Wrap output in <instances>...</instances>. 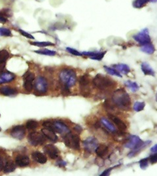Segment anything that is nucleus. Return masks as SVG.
Listing matches in <instances>:
<instances>
[{
    "mask_svg": "<svg viewBox=\"0 0 157 176\" xmlns=\"http://www.w3.org/2000/svg\"><path fill=\"white\" fill-rule=\"evenodd\" d=\"M151 143V141H147L143 142L138 135H132L129 137L128 141L124 144V147L132 149V151L128 155V157L131 158L136 155L138 152H139L143 148L149 145Z\"/></svg>",
    "mask_w": 157,
    "mask_h": 176,
    "instance_id": "obj_1",
    "label": "nucleus"
},
{
    "mask_svg": "<svg viewBox=\"0 0 157 176\" xmlns=\"http://www.w3.org/2000/svg\"><path fill=\"white\" fill-rule=\"evenodd\" d=\"M112 101L120 109H127L131 105V99L129 94L124 89L116 90L112 96Z\"/></svg>",
    "mask_w": 157,
    "mask_h": 176,
    "instance_id": "obj_2",
    "label": "nucleus"
},
{
    "mask_svg": "<svg viewBox=\"0 0 157 176\" xmlns=\"http://www.w3.org/2000/svg\"><path fill=\"white\" fill-rule=\"evenodd\" d=\"M61 82L64 85V87L69 89L74 86L77 81V75L75 71L72 69H63L59 74Z\"/></svg>",
    "mask_w": 157,
    "mask_h": 176,
    "instance_id": "obj_3",
    "label": "nucleus"
},
{
    "mask_svg": "<svg viewBox=\"0 0 157 176\" xmlns=\"http://www.w3.org/2000/svg\"><path fill=\"white\" fill-rule=\"evenodd\" d=\"M93 85L100 90H106L115 86L116 83L109 77L101 74H97L93 79Z\"/></svg>",
    "mask_w": 157,
    "mask_h": 176,
    "instance_id": "obj_4",
    "label": "nucleus"
},
{
    "mask_svg": "<svg viewBox=\"0 0 157 176\" xmlns=\"http://www.w3.org/2000/svg\"><path fill=\"white\" fill-rule=\"evenodd\" d=\"M64 141L65 145L72 149H80V138L76 134H73L71 132L66 134L64 136Z\"/></svg>",
    "mask_w": 157,
    "mask_h": 176,
    "instance_id": "obj_5",
    "label": "nucleus"
},
{
    "mask_svg": "<svg viewBox=\"0 0 157 176\" xmlns=\"http://www.w3.org/2000/svg\"><path fill=\"white\" fill-rule=\"evenodd\" d=\"M133 38L136 41L141 45H144L151 42V39L149 33V30L147 28H144L140 31L138 34L133 36Z\"/></svg>",
    "mask_w": 157,
    "mask_h": 176,
    "instance_id": "obj_6",
    "label": "nucleus"
},
{
    "mask_svg": "<svg viewBox=\"0 0 157 176\" xmlns=\"http://www.w3.org/2000/svg\"><path fill=\"white\" fill-rule=\"evenodd\" d=\"M28 141L33 146H37L42 145L43 143L45 142V135L39 132H33L29 134L28 135Z\"/></svg>",
    "mask_w": 157,
    "mask_h": 176,
    "instance_id": "obj_7",
    "label": "nucleus"
},
{
    "mask_svg": "<svg viewBox=\"0 0 157 176\" xmlns=\"http://www.w3.org/2000/svg\"><path fill=\"white\" fill-rule=\"evenodd\" d=\"M24 88L28 92H31L34 87V81H35V75L31 71H27L23 75Z\"/></svg>",
    "mask_w": 157,
    "mask_h": 176,
    "instance_id": "obj_8",
    "label": "nucleus"
},
{
    "mask_svg": "<svg viewBox=\"0 0 157 176\" xmlns=\"http://www.w3.org/2000/svg\"><path fill=\"white\" fill-rule=\"evenodd\" d=\"M83 146L86 151L89 153H94L98 146V141L96 138L90 136L83 141Z\"/></svg>",
    "mask_w": 157,
    "mask_h": 176,
    "instance_id": "obj_9",
    "label": "nucleus"
},
{
    "mask_svg": "<svg viewBox=\"0 0 157 176\" xmlns=\"http://www.w3.org/2000/svg\"><path fill=\"white\" fill-rule=\"evenodd\" d=\"M35 90L39 93H46L48 90V83L43 77H37L34 83Z\"/></svg>",
    "mask_w": 157,
    "mask_h": 176,
    "instance_id": "obj_10",
    "label": "nucleus"
},
{
    "mask_svg": "<svg viewBox=\"0 0 157 176\" xmlns=\"http://www.w3.org/2000/svg\"><path fill=\"white\" fill-rule=\"evenodd\" d=\"M10 134L13 138L19 140H22L25 137L26 128L23 125L14 126L11 129Z\"/></svg>",
    "mask_w": 157,
    "mask_h": 176,
    "instance_id": "obj_11",
    "label": "nucleus"
},
{
    "mask_svg": "<svg viewBox=\"0 0 157 176\" xmlns=\"http://www.w3.org/2000/svg\"><path fill=\"white\" fill-rule=\"evenodd\" d=\"M90 75L87 74L83 75L79 78V85L81 88V91L83 96H85L87 93H89V86L90 85Z\"/></svg>",
    "mask_w": 157,
    "mask_h": 176,
    "instance_id": "obj_12",
    "label": "nucleus"
},
{
    "mask_svg": "<svg viewBox=\"0 0 157 176\" xmlns=\"http://www.w3.org/2000/svg\"><path fill=\"white\" fill-rule=\"evenodd\" d=\"M43 151L51 159H56L58 157L59 150L52 144H47L43 147Z\"/></svg>",
    "mask_w": 157,
    "mask_h": 176,
    "instance_id": "obj_13",
    "label": "nucleus"
},
{
    "mask_svg": "<svg viewBox=\"0 0 157 176\" xmlns=\"http://www.w3.org/2000/svg\"><path fill=\"white\" fill-rule=\"evenodd\" d=\"M83 55L89 57L92 60H101L106 54V51H84L81 52Z\"/></svg>",
    "mask_w": 157,
    "mask_h": 176,
    "instance_id": "obj_14",
    "label": "nucleus"
},
{
    "mask_svg": "<svg viewBox=\"0 0 157 176\" xmlns=\"http://www.w3.org/2000/svg\"><path fill=\"white\" fill-rule=\"evenodd\" d=\"M54 126V129L55 132L59 133L60 134L65 135L66 134L69 132V128L67 126V125L60 121H56L53 122Z\"/></svg>",
    "mask_w": 157,
    "mask_h": 176,
    "instance_id": "obj_15",
    "label": "nucleus"
},
{
    "mask_svg": "<svg viewBox=\"0 0 157 176\" xmlns=\"http://www.w3.org/2000/svg\"><path fill=\"white\" fill-rule=\"evenodd\" d=\"M109 117L121 131H124L127 129V125H126V124L119 117L110 114L109 115Z\"/></svg>",
    "mask_w": 157,
    "mask_h": 176,
    "instance_id": "obj_16",
    "label": "nucleus"
},
{
    "mask_svg": "<svg viewBox=\"0 0 157 176\" xmlns=\"http://www.w3.org/2000/svg\"><path fill=\"white\" fill-rule=\"evenodd\" d=\"M15 77V75L13 73H11V72H3V73L0 74V85L6 83H10L14 80Z\"/></svg>",
    "mask_w": 157,
    "mask_h": 176,
    "instance_id": "obj_17",
    "label": "nucleus"
},
{
    "mask_svg": "<svg viewBox=\"0 0 157 176\" xmlns=\"http://www.w3.org/2000/svg\"><path fill=\"white\" fill-rule=\"evenodd\" d=\"M30 158L26 155H18L15 158V164L20 167H26L30 164Z\"/></svg>",
    "mask_w": 157,
    "mask_h": 176,
    "instance_id": "obj_18",
    "label": "nucleus"
},
{
    "mask_svg": "<svg viewBox=\"0 0 157 176\" xmlns=\"http://www.w3.org/2000/svg\"><path fill=\"white\" fill-rule=\"evenodd\" d=\"M17 89L9 86H3L0 88V94L6 96H12L17 94Z\"/></svg>",
    "mask_w": 157,
    "mask_h": 176,
    "instance_id": "obj_19",
    "label": "nucleus"
},
{
    "mask_svg": "<svg viewBox=\"0 0 157 176\" xmlns=\"http://www.w3.org/2000/svg\"><path fill=\"white\" fill-rule=\"evenodd\" d=\"M31 157L36 162L39 164H45L47 161L46 156L39 151H34L31 153Z\"/></svg>",
    "mask_w": 157,
    "mask_h": 176,
    "instance_id": "obj_20",
    "label": "nucleus"
},
{
    "mask_svg": "<svg viewBox=\"0 0 157 176\" xmlns=\"http://www.w3.org/2000/svg\"><path fill=\"white\" fill-rule=\"evenodd\" d=\"M41 132L46 138H48L49 140L52 141V142H57L58 141V137L57 134H55V132H53L52 130L46 129L44 128V129H41Z\"/></svg>",
    "mask_w": 157,
    "mask_h": 176,
    "instance_id": "obj_21",
    "label": "nucleus"
},
{
    "mask_svg": "<svg viewBox=\"0 0 157 176\" xmlns=\"http://www.w3.org/2000/svg\"><path fill=\"white\" fill-rule=\"evenodd\" d=\"M114 69H115L119 74H122L124 75H127L130 71V67L125 64V63H119V64H115L113 66Z\"/></svg>",
    "mask_w": 157,
    "mask_h": 176,
    "instance_id": "obj_22",
    "label": "nucleus"
},
{
    "mask_svg": "<svg viewBox=\"0 0 157 176\" xmlns=\"http://www.w3.org/2000/svg\"><path fill=\"white\" fill-rule=\"evenodd\" d=\"M108 147L106 145H104V144H101V145L98 146L95 150L96 153L100 158L104 157L108 153Z\"/></svg>",
    "mask_w": 157,
    "mask_h": 176,
    "instance_id": "obj_23",
    "label": "nucleus"
},
{
    "mask_svg": "<svg viewBox=\"0 0 157 176\" xmlns=\"http://www.w3.org/2000/svg\"><path fill=\"white\" fill-rule=\"evenodd\" d=\"M141 70H142L143 73L145 75H151V76L154 75V71L148 63L143 62L141 63Z\"/></svg>",
    "mask_w": 157,
    "mask_h": 176,
    "instance_id": "obj_24",
    "label": "nucleus"
},
{
    "mask_svg": "<svg viewBox=\"0 0 157 176\" xmlns=\"http://www.w3.org/2000/svg\"><path fill=\"white\" fill-rule=\"evenodd\" d=\"M100 121H101V123L103 124L104 126V127L106 128L109 131H110L111 132H116V129H115V126L111 122H110L108 119L103 117L101 118Z\"/></svg>",
    "mask_w": 157,
    "mask_h": 176,
    "instance_id": "obj_25",
    "label": "nucleus"
},
{
    "mask_svg": "<svg viewBox=\"0 0 157 176\" xmlns=\"http://www.w3.org/2000/svg\"><path fill=\"white\" fill-rule=\"evenodd\" d=\"M16 164L12 161H8L5 164H4L3 172L4 173H11L15 170Z\"/></svg>",
    "mask_w": 157,
    "mask_h": 176,
    "instance_id": "obj_26",
    "label": "nucleus"
},
{
    "mask_svg": "<svg viewBox=\"0 0 157 176\" xmlns=\"http://www.w3.org/2000/svg\"><path fill=\"white\" fill-rule=\"evenodd\" d=\"M154 47L151 43H148L144 45H142V47H141V51L146 53L148 54H152L154 52Z\"/></svg>",
    "mask_w": 157,
    "mask_h": 176,
    "instance_id": "obj_27",
    "label": "nucleus"
},
{
    "mask_svg": "<svg viewBox=\"0 0 157 176\" xmlns=\"http://www.w3.org/2000/svg\"><path fill=\"white\" fill-rule=\"evenodd\" d=\"M124 83H125V85L127 86L129 89H130L132 91V92H137L139 89V85L136 82H133V81H126Z\"/></svg>",
    "mask_w": 157,
    "mask_h": 176,
    "instance_id": "obj_28",
    "label": "nucleus"
},
{
    "mask_svg": "<svg viewBox=\"0 0 157 176\" xmlns=\"http://www.w3.org/2000/svg\"><path fill=\"white\" fill-rule=\"evenodd\" d=\"M39 126V123L37 121H34V120H29L26 123V127L28 130H35Z\"/></svg>",
    "mask_w": 157,
    "mask_h": 176,
    "instance_id": "obj_29",
    "label": "nucleus"
},
{
    "mask_svg": "<svg viewBox=\"0 0 157 176\" xmlns=\"http://www.w3.org/2000/svg\"><path fill=\"white\" fill-rule=\"evenodd\" d=\"M149 2H150V0H134L133 2V6L136 9H140Z\"/></svg>",
    "mask_w": 157,
    "mask_h": 176,
    "instance_id": "obj_30",
    "label": "nucleus"
},
{
    "mask_svg": "<svg viewBox=\"0 0 157 176\" xmlns=\"http://www.w3.org/2000/svg\"><path fill=\"white\" fill-rule=\"evenodd\" d=\"M34 52L37 53V54H43V55H46V56H51V57H52V56H54L55 54H57L56 51L49 50V49H46L35 51Z\"/></svg>",
    "mask_w": 157,
    "mask_h": 176,
    "instance_id": "obj_31",
    "label": "nucleus"
},
{
    "mask_svg": "<svg viewBox=\"0 0 157 176\" xmlns=\"http://www.w3.org/2000/svg\"><path fill=\"white\" fill-rule=\"evenodd\" d=\"M145 106V103L143 102H136L133 104V109L136 112L143 111Z\"/></svg>",
    "mask_w": 157,
    "mask_h": 176,
    "instance_id": "obj_32",
    "label": "nucleus"
},
{
    "mask_svg": "<svg viewBox=\"0 0 157 176\" xmlns=\"http://www.w3.org/2000/svg\"><path fill=\"white\" fill-rule=\"evenodd\" d=\"M104 68L105 70L107 71V74L119 77H122V75L121 74H119L115 69H114L113 68L108 67V66H106Z\"/></svg>",
    "mask_w": 157,
    "mask_h": 176,
    "instance_id": "obj_33",
    "label": "nucleus"
},
{
    "mask_svg": "<svg viewBox=\"0 0 157 176\" xmlns=\"http://www.w3.org/2000/svg\"><path fill=\"white\" fill-rule=\"evenodd\" d=\"M31 45L37 46L39 47H48V46H53L54 44L49 42V41H35L33 43H30Z\"/></svg>",
    "mask_w": 157,
    "mask_h": 176,
    "instance_id": "obj_34",
    "label": "nucleus"
},
{
    "mask_svg": "<svg viewBox=\"0 0 157 176\" xmlns=\"http://www.w3.org/2000/svg\"><path fill=\"white\" fill-rule=\"evenodd\" d=\"M9 58V54L6 50L0 51V62H5Z\"/></svg>",
    "mask_w": 157,
    "mask_h": 176,
    "instance_id": "obj_35",
    "label": "nucleus"
},
{
    "mask_svg": "<svg viewBox=\"0 0 157 176\" xmlns=\"http://www.w3.org/2000/svg\"><path fill=\"white\" fill-rule=\"evenodd\" d=\"M12 36L11 31L9 29L5 28H0V36L10 37Z\"/></svg>",
    "mask_w": 157,
    "mask_h": 176,
    "instance_id": "obj_36",
    "label": "nucleus"
},
{
    "mask_svg": "<svg viewBox=\"0 0 157 176\" xmlns=\"http://www.w3.org/2000/svg\"><path fill=\"white\" fill-rule=\"evenodd\" d=\"M42 125L43 126V127L45 128V129L51 130H52L53 132H55L54 126V123H52L51 121H46L43 122Z\"/></svg>",
    "mask_w": 157,
    "mask_h": 176,
    "instance_id": "obj_37",
    "label": "nucleus"
},
{
    "mask_svg": "<svg viewBox=\"0 0 157 176\" xmlns=\"http://www.w3.org/2000/svg\"><path fill=\"white\" fill-rule=\"evenodd\" d=\"M139 166L141 169H143V170L146 169L149 166V158H145L141 159L139 161Z\"/></svg>",
    "mask_w": 157,
    "mask_h": 176,
    "instance_id": "obj_38",
    "label": "nucleus"
},
{
    "mask_svg": "<svg viewBox=\"0 0 157 176\" xmlns=\"http://www.w3.org/2000/svg\"><path fill=\"white\" fill-rule=\"evenodd\" d=\"M11 11L10 9H3L1 11H0V16L4 17V18H7V17H11Z\"/></svg>",
    "mask_w": 157,
    "mask_h": 176,
    "instance_id": "obj_39",
    "label": "nucleus"
},
{
    "mask_svg": "<svg viewBox=\"0 0 157 176\" xmlns=\"http://www.w3.org/2000/svg\"><path fill=\"white\" fill-rule=\"evenodd\" d=\"M66 51L70 53V54H72L73 55H75V56H78V57H79V56H82V53L80 52H78V51L73 49V48H71V47H67L66 48Z\"/></svg>",
    "mask_w": 157,
    "mask_h": 176,
    "instance_id": "obj_40",
    "label": "nucleus"
},
{
    "mask_svg": "<svg viewBox=\"0 0 157 176\" xmlns=\"http://www.w3.org/2000/svg\"><path fill=\"white\" fill-rule=\"evenodd\" d=\"M19 31H20V33L22 36H24L26 37H27V38L31 39H34V36H31V34H30L27 33L26 31H25L22 30H19Z\"/></svg>",
    "mask_w": 157,
    "mask_h": 176,
    "instance_id": "obj_41",
    "label": "nucleus"
},
{
    "mask_svg": "<svg viewBox=\"0 0 157 176\" xmlns=\"http://www.w3.org/2000/svg\"><path fill=\"white\" fill-rule=\"evenodd\" d=\"M149 160H150V162L151 164H155L157 162V154L156 153L153 154V155L150 156Z\"/></svg>",
    "mask_w": 157,
    "mask_h": 176,
    "instance_id": "obj_42",
    "label": "nucleus"
},
{
    "mask_svg": "<svg viewBox=\"0 0 157 176\" xmlns=\"http://www.w3.org/2000/svg\"><path fill=\"white\" fill-rule=\"evenodd\" d=\"M115 167H116V166H114V167H112V168H109L106 170L105 171L103 172V173L100 174V175H101V176H105V175H109V173H111V172L112 171V170Z\"/></svg>",
    "mask_w": 157,
    "mask_h": 176,
    "instance_id": "obj_43",
    "label": "nucleus"
},
{
    "mask_svg": "<svg viewBox=\"0 0 157 176\" xmlns=\"http://www.w3.org/2000/svg\"><path fill=\"white\" fill-rule=\"evenodd\" d=\"M5 62H0V74L3 73V71L5 68Z\"/></svg>",
    "mask_w": 157,
    "mask_h": 176,
    "instance_id": "obj_44",
    "label": "nucleus"
},
{
    "mask_svg": "<svg viewBox=\"0 0 157 176\" xmlns=\"http://www.w3.org/2000/svg\"><path fill=\"white\" fill-rule=\"evenodd\" d=\"M57 165L59 167H64L66 166V162H64V161H59L57 162Z\"/></svg>",
    "mask_w": 157,
    "mask_h": 176,
    "instance_id": "obj_45",
    "label": "nucleus"
},
{
    "mask_svg": "<svg viewBox=\"0 0 157 176\" xmlns=\"http://www.w3.org/2000/svg\"><path fill=\"white\" fill-rule=\"evenodd\" d=\"M4 167V161L2 158V157L0 156V172L3 170Z\"/></svg>",
    "mask_w": 157,
    "mask_h": 176,
    "instance_id": "obj_46",
    "label": "nucleus"
},
{
    "mask_svg": "<svg viewBox=\"0 0 157 176\" xmlns=\"http://www.w3.org/2000/svg\"><path fill=\"white\" fill-rule=\"evenodd\" d=\"M151 151L153 153H156V152H157V146H156V145H154V146L151 149Z\"/></svg>",
    "mask_w": 157,
    "mask_h": 176,
    "instance_id": "obj_47",
    "label": "nucleus"
},
{
    "mask_svg": "<svg viewBox=\"0 0 157 176\" xmlns=\"http://www.w3.org/2000/svg\"><path fill=\"white\" fill-rule=\"evenodd\" d=\"M7 22V19L6 18H4L2 16H0V23H5Z\"/></svg>",
    "mask_w": 157,
    "mask_h": 176,
    "instance_id": "obj_48",
    "label": "nucleus"
},
{
    "mask_svg": "<svg viewBox=\"0 0 157 176\" xmlns=\"http://www.w3.org/2000/svg\"><path fill=\"white\" fill-rule=\"evenodd\" d=\"M150 2H153V3H155L156 2V0H150Z\"/></svg>",
    "mask_w": 157,
    "mask_h": 176,
    "instance_id": "obj_49",
    "label": "nucleus"
},
{
    "mask_svg": "<svg viewBox=\"0 0 157 176\" xmlns=\"http://www.w3.org/2000/svg\"><path fill=\"white\" fill-rule=\"evenodd\" d=\"M1 131H2V129H1V128H0V132H1Z\"/></svg>",
    "mask_w": 157,
    "mask_h": 176,
    "instance_id": "obj_50",
    "label": "nucleus"
},
{
    "mask_svg": "<svg viewBox=\"0 0 157 176\" xmlns=\"http://www.w3.org/2000/svg\"><path fill=\"white\" fill-rule=\"evenodd\" d=\"M0 116H1V115H0Z\"/></svg>",
    "mask_w": 157,
    "mask_h": 176,
    "instance_id": "obj_51",
    "label": "nucleus"
}]
</instances>
